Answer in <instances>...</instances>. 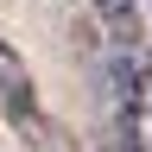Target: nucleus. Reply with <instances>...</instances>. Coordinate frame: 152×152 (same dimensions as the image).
Returning a JSON list of instances; mask_svg holds the SVG:
<instances>
[{
    "instance_id": "f257e3e1",
    "label": "nucleus",
    "mask_w": 152,
    "mask_h": 152,
    "mask_svg": "<svg viewBox=\"0 0 152 152\" xmlns=\"http://www.w3.org/2000/svg\"><path fill=\"white\" fill-rule=\"evenodd\" d=\"M0 108H7V121L26 133L32 146H51V140H57V127L38 114V95H32V70H26V57H19L7 38H0Z\"/></svg>"
},
{
    "instance_id": "f03ea898",
    "label": "nucleus",
    "mask_w": 152,
    "mask_h": 152,
    "mask_svg": "<svg viewBox=\"0 0 152 152\" xmlns=\"http://www.w3.org/2000/svg\"><path fill=\"white\" fill-rule=\"evenodd\" d=\"M89 13L102 19L114 51H140V0H89Z\"/></svg>"
}]
</instances>
